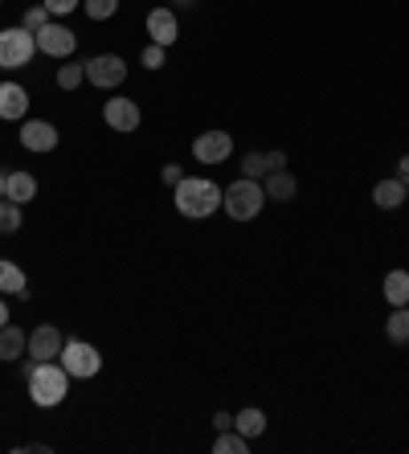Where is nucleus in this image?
I'll return each instance as SVG.
<instances>
[{
	"instance_id": "f257e3e1",
	"label": "nucleus",
	"mask_w": 409,
	"mask_h": 454,
	"mask_svg": "<svg viewBox=\"0 0 409 454\" xmlns=\"http://www.w3.org/2000/svg\"><path fill=\"white\" fill-rule=\"evenodd\" d=\"M221 184H213L209 176H185L172 192V201H177V213L180 217H189V222H205L213 213L221 209Z\"/></svg>"
},
{
	"instance_id": "f03ea898",
	"label": "nucleus",
	"mask_w": 409,
	"mask_h": 454,
	"mask_svg": "<svg viewBox=\"0 0 409 454\" xmlns=\"http://www.w3.org/2000/svg\"><path fill=\"white\" fill-rule=\"evenodd\" d=\"M25 380H29V402L42 405V410L62 405L66 393H70V372H66L62 364H53V360H37Z\"/></svg>"
},
{
	"instance_id": "7ed1b4c3",
	"label": "nucleus",
	"mask_w": 409,
	"mask_h": 454,
	"mask_svg": "<svg viewBox=\"0 0 409 454\" xmlns=\"http://www.w3.org/2000/svg\"><path fill=\"white\" fill-rule=\"evenodd\" d=\"M263 205H266V189L258 184V180H250V176L233 180L230 189L221 192V209L230 213L233 222H254V217L263 213Z\"/></svg>"
},
{
	"instance_id": "20e7f679",
	"label": "nucleus",
	"mask_w": 409,
	"mask_h": 454,
	"mask_svg": "<svg viewBox=\"0 0 409 454\" xmlns=\"http://www.w3.org/2000/svg\"><path fill=\"white\" fill-rule=\"evenodd\" d=\"M33 53H37V37L25 25L0 29V70H21L33 62Z\"/></svg>"
},
{
	"instance_id": "39448f33",
	"label": "nucleus",
	"mask_w": 409,
	"mask_h": 454,
	"mask_svg": "<svg viewBox=\"0 0 409 454\" xmlns=\"http://www.w3.org/2000/svg\"><path fill=\"white\" fill-rule=\"evenodd\" d=\"M62 369L70 372L74 380H90L98 377V369H103V356H98L95 344H86V340H66L62 344Z\"/></svg>"
},
{
	"instance_id": "423d86ee",
	"label": "nucleus",
	"mask_w": 409,
	"mask_h": 454,
	"mask_svg": "<svg viewBox=\"0 0 409 454\" xmlns=\"http://www.w3.org/2000/svg\"><path fill=\"white\" fill-rule=\"evenodd\" d=\"M83 66H86V82L98 86V90H115V86L127 82V62L119 53H95Z\"/></svg>"
},
{
	"instance_id": "0eeeda50",
	"label": "nucleus",
	"mask_w": 409,
	"mask_h": 454,
	"mask_svg": "<svg viewBox=\"0 0 409 454\" xmlns=\"http://www.w3.org/2000/svg\"><path fill=\"white\" fill-rule=\"evenodd\" d=\"M103 119L111 131H123V136H131V131H139V123H144V111H139L136 98H106L103 103Z\"/></svg>"
},
{
	"instance_id": "6e6552de",
	"label": "nucleus",
	"mask_w": 409,
	"mask_h": 454,
	"mask_svg": "<svg viewBox=\"0 0 409 454\" xmlns=\"http://www.w3.org/2000/svg\"><path fill=\"white\" fill-rule=\"evenodd\" d=\"M37 37V50L45 53V58H70L74 50H78V33L66 29V25H42V29L33 33Z\"/></svg>"
},
{
	"instance_id": "1a4fd4ad",
	"label": "nucleus",
	"mask_w": 409,
	"mask_h": 454,
	"mask_svg": "<svg viewBox=\"0 0 409 454\" xmlns=\"http://www.w3.org/2000/svg\"><path fill=\"white\" fill-rule=\"evenodd\" d=\"M230 152H233L230 131H201L193 139V160L197 164H221V160H230Z\"/></svg>"
},
{
	"instance_id": "9d476101",
	"label": "nucleus",
	"mask_w": 409,
	"mask_h": 454,
	"mask_svg": "<svg viewBox=\"0 0 409 454\" xmlns=\"http://www.w3.org/2000/svg\"><path fill=\"white\" fill-rule=\"evenodd\" d=\"M21 148L25 152H53L58 148V127L50 119H25L21 123Z\"/></svg>"
},
{
	"instance_id": "9b49d317",
	"label": "nucleus",
	"mask_w": 409,
	"mask_h": 454,
	"mask_svg": "<svg viewBox=\"0 0 409 454\" xmlns=\"http://www.w3.org/2000/svg\"><path fill=\"white\" fill-rule=\"evenodd\" d=\"M147 37H152L156 45H164V50H169V45H177V37H180V21H177V12L164 9V4L147 12Z\"/></svg>"
},
{
	"instance_id": "f8f14e48",
	"label": "nucleus",
	"mask_w": 409,
	"mask_h": 454,
	"mask_svg": "<svg viewBox=\"0 0 409 454\" xmlns=\"http://www.w3.org/2000/svg\"><path fill=\"white\" fill-rule=\"evenodd\" d=\"M62 332L53 328V324H42V328H33L29 336V356L33 360H58L62 356Z\"/></svg>"
},
{
	"instance_id": "ddd939ff",
	"label": "nucleus",
	"mask_w": 409,
	"mask_h": 454,
	"mask_svg": "<svg viewBox=\"0 0 409 454\" xmlns=\"http://www.w3.org/2000/svg\"><path fill=\"white\" fill-rule=\"evenodd\" d=\"M25 115H29V90L21 82H0V119L17 123Z\"/></svg>"
},
{
	"instance_id": "4468645a",
	"label": "nucleus",
	"mask_w": 409,
	"mask_h": 454,
	"mask_svg": "<svg viewBox=\"0 0 409 454\" xmlns=\"http://www.w3.org/2000/svg\"><path fill=\"white\" fill-rule=\"evenodd\" d=\"M4 197L17 205H29L33 197H37V180H33V172H9L4 176Z\"/></svg>"
},
{
	"instance_id": "2eb2a0df",
	"label": "nucleus",
	"mask_w": 409,
	"mask_h": 454,
	"mask_svg": "<svg viewBox=\"0 0 409 454\" xmlns=\"http://www.w3.org/2000/svg\"><path fill=\"white\" fill-rule=\"evenodd\" d=\"M263 189H266V197H271V201L283 205V201H291V197H295L299 180H295L287 168H279V172H266V184H263Z\"/></svg>"
},
{
	"instance_id": "dca6fc26",
	"label": "nucleus",
	"mask_w": 409,
	"mask_h": 454,
	"mask_svg": "<svg viewBox=\"0 0 409 454\" xmlns=\"http://www.w3.org/2000/svg\"><path fill=\"white\" fill-rule=\"evenodd\" d=\"M25 352H29V336H25L21 328L4 324V328H0V360H21Z\"/></svg>"
},
{
	"instance_id": "f3484780",
	"label": "nucleus",
	"mask_w": 409,
	"mask_h": 454,
	"mask_svg": "<svg viewBox=\"0 0 409 454\" xmlns=\"http://www.w3.org/2000/svg\"><path fill=\"white\" fill-rule=\"evenodd\" d=\"M25 291H29L25 270L17 262H9V258H0V295H25Z\"/></svg>"
},
{
	"instance_id": "a211bd4d",
	"label": "nucleus",
	"mask_w": 409,
	"mask_h": 454,
	"mask_svg": "<svg viewBox=\"0 0 409 454\" xmlns=\"http://www.w3.org/2000/svg\"><path fill=\"white\" fill-rule=\"evenodd\" d=\"M373 201H377V209H397L405 201V180H397V176L381 180L377 189H373Z\"/></svg>"
},
{
	"instance_id": "6ab92c4d",
	"label": "nucleus",
	"mask_w": 409,
	"mask_h": 454,
	"mask_svg": "<svg viewBox=\"0 0 409 454\" xmlns=\"http://www.w3.org/2000/svg\"><path fill=\"white\" fill-rule=\"evenodd\" d=\"M381 291H385L389 307H409V270H389Z\"/></svg>"
},
{
	"instance_id": "aec40b11",
	"label": "nucleus",
	"mask_w": 409,
	"mask_h": 454,
	"mask_svg": "<svg viewBox=\"0 0 409 454\" xmlns=\"http://www.w3.org/2000/svg\"><path fill=\"white\" fill-rule=\"evenodd\" d=\"M233 430L246 434V438H258V434H266V413L258 410V405H250V410H238V418H233Z\"/></svg>"
},
{
	"instance_id": "412c9836",
	"label": "nucleus",
	"mask_w": 409,
	"mask_h": 454,
	"mask_svg": "<svg viewBox=\"0 0 409 454\" xmlns=\"http://www.w3.org/2000/svg\"><path fill=\"white\" fill-rule=\"evenodd\" d=\"M250 450V438L238 430H217V438H213V454H246Z\"/></svg>"
},
{
	"instance_id": "4be33fe9",
	"label": "nucleus",
	"mask_w": 409,
	"mask_h": 454,
	"mask_svg": "<svg viewBox=\"0 0 409 454\" xmlns=\"http://www.w3.org/2000/svg\"><path fill=\"white\" fill-rule=\"evenodd\" d=\"M25 225V213L17 201H9V197H0V233L9 238V233H17Z\"/></svg>"
},
{
	"instance_id": "5701e85b",
	"label": "nucleus",
	"mask_w": 409,
	"mask_h": 454,
	"mask_svg": "<svg viewBox=\"0 0 409 454\" xmlns=\"http://www.w3.org/2000/svg\"><path fill=\"white\" fill-rule=\"evenodd\" d=\"M385 332L393 344H409V307H393V311H389Z\"/></svg>"
},
{
	"instance_id": "b1692460",
	"label": "nucleus",
	"mask_w": 409,
	"mask_h": 454,
	"mask_svg": "<svg viewBox=\"0 0 409 454\" xmlns=\"http://www.w3.org/2000/svg\"><path fill=\"white\" fill-rule=\"evenodd\" d=\"M266 172H271V164H266V152H246V156H241V176L258 180V176H266Z\"/></svg>"
},
{
	"instance_id": "393cba45",
	"label": "nucleus",
	"mask_w": 409,
	"mask_h": 454,
	"mask_svg": "<svg viewBox=\"0 0 409 454\" xmlns=\"http://www.w3.org/2000/svg\"><path fill=\"white\" fill-rule=\"evenodd\" d=\"M83 12L90 21H106V17L119 12V0H83Z\"/></svg>"
},
{
	"instance_id": "a878e982",
	"label": "nucleus",
	"mask_w": 409,
	"mask_h": 454,
	"mask_svg": "<svg viewBox=\"0 0 409 454\" xmlns=\"http://www.w3.org/2000/svg\"><path fill=\"white\" fill-rule=\"evenodd\" d=\"M83 82H86V66L83 62L62 66V70H58V86H62V90H78Z\"/></svg>"
},
{
	"instance_id": "bb28decb",
	"label": "nucleus",
	"mask_w": 409,
	"mask_h": 454,
	"mask_svg": "<svg viewBox=\"0 0 409 454\" xmlns=\"http://www.w3.org/2000/svg\"><path fill=\"white\" fill-rule=\"evenodd\" d=\"M21 25H25V29H29V33H37V29H42V25H50V9H45V4H33V9H25Z\"/></svg>"
},
{
	"instance_id": "cd10ccee",
	"label": "nucleus",
	"mask_w": 409,
	"mask_h": 454,
	"mask_svg": "<svg viewBox=\"0 0 409 454\" xmlns=\"http://www.w3.org/2000/svg\"><path fill=\"white\" fill-rule=\"evenodd\" d=\"M164 53H169V50H164V45H156V42L144 45V58H139V62H144V70H160V66H164Z\"/></svg>"
},
{
	"instance_id": "c85d7f7f",
	"label": "nucleus",
	"mask_w": 409,
	"mask_h": 454,
	"mask_svg": "<svg viewBox=\"0 0 409 454\" xmlns=\"http://www.w3.org/2000/svg\"><path fill=\"white\" fill-rule=\"evenodd\" d=\"M45 9H50V17H66V12H74L83 0H42Z\"/></svg>"
},
{
	"instance_id": "c756f323",
	"label": "nucleus",
	"mask_w": 409,
	"mask_h": 454,
	"mask_svg": "<svg viewBox=\"0 0 409 454\" xmlns=\"http://www.w3.org/2000/svg\"><path fill=\"white\" fill-rule=\"evenodd\" d=\"M160 180H164V184H172V189H177L180 180H185V168H180V164H164V172H160Z\"/></svg>"
},
{
	"instance_id": "7c9ffc66",
	"label": "nucleus",
	"mask_w": 409,
	"mask_h": 454,
	"mask_svg": "<svg viewBox=\"0 0 409 454\" xmlns=\"http://www.w3.org/2000/svg\"><path fill=\"white\" fill-rule=\"evenodd\" d=\"M213 430H233V413H225V410L213 413Z\"/></svg>"
},
{
	"instance_id": "2f4dec72",
	"label": "nucleus",
	"mask_w": 409,
	"mask_h": 454,
	"mask_svg": "<svg viewBox=\"0 0 409 454\" xmlns=\"http://www.w3.org/2000/svg\"><path fill=\"white\" fill-rule=\"evenodd\" d=\"M266 164H271V172L287 168V152H266Z\"/></svg>"
},
{
	"instance_id": "473e14b6",
	"label": "nucleus",
	"mask_w": 409,
	"mask_h": 454,
	"mask_svg": "<svg viewBox=\"0 0 409 454\" xmlns=\"http://www.w3.org/2000/svg\"><path fill=\"white\" fill-rule=\"evenodd\" d=\"M397 180H409V156L397 160Z\"/></svg>"
},
{
	"instance_id": "72a5a7b5",
	"label": "nucleus",
	"mask_w": 409,
	"mask_h": 454,
	"mask_svg": "<svg viewBox=\"0 0 409 454\" xmlns=\"http://www.w3.org/2000/svg\"><path fill=\"white\" fill-rule=\"evenodd\" d=\"M4 324H9V303L0 299V328H4Z\"/></svg>"
},
{
	"instance_id": "f704fd0d",
	"label": "nucleus",
	"mask_w": 409,
	"mask_h": 454,
	"mask_svg": "<svg viewBox=\"0 0 409 454\" xmlns=\"http://www.w3.org/2000/svg\"><path fill=\"white\" fill-rule=\"evenodd\" d=\"M172 4H177V9H189V4H193V0H172Z\"/></svg>"
},
{
	"instance_id": "c9c22d12",
	"label": "nucleus",
	"mask_w": 409,
	"mask_h": 454,
	"mask_svg": "<svg viewBox=\"0 0 409 454\" xmlns=\"http://www.w3.org/2000/svg\"><path fill=\"white\" fill-rule=\"evenodd\" d=\"M0 197H4V172H0Z\"/></svg>"
},
{
	"instance_id": "e433bc0d",
	"label": "nucleus",
	"mask_w": 409,
	"mask_h": 454,
	"mask_svg": "<svg viewBox=\"0 0 409 454\" xmlns=\"http://www.w3.org/2000/svg\"><path fill=\"white\" fill-rule=\"evenodd\" d=\"M405 201H409V180H405Z\"/></svg>"
}]
</instances>
